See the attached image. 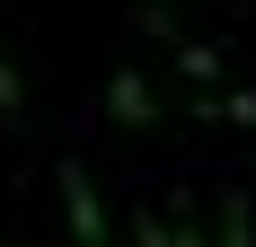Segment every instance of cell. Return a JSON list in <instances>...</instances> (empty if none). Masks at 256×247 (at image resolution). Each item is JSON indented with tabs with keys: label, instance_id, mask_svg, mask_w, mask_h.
I'll use <instances>...</instances> for the list:
<instances>
[{
	"label": "cell",
	"instance_id": "1",
	"mask_svg": "<svg viewBox=\"0 0 256 247\" xmlns=\"http://www.w3.org/2000/svg\"><path fill=\"white\" fill-rule=\"evenodd\" d=\"M53 186H62V221H71V238H80V247H115V221H106L98 176L80 168V159H62V168H53Z\"/></svg>",
	"mask_w": 256,
	"mask_h": 247
},
{
	"label": "cell",
	"instance_id": "2",
	"mask_svg": "<svg viewBox=\"0 0 256 247\" xmlns=\"http://www.w3.org/2000/svg\"><path fill=\"white\" fill-rule=\"evenodd\" d=\"M106 115L124 124V132H150V124H159V98H150V80L132 71V62H124L115 80H106Z\"/></svg>",
	"mask_w": 256,
	"mask_h": 247
},
{
	"label": "cell",
	"instance_id": "3",
	"mask_svg": "<svg viewBox=\"0 0 256 247\" xmlns=\"http://www.w3.org/2000/svg\"><path fill=\"white\" fill-rule=\"evenodd\" d=\"M212 247H256V203L238 194V186H221V238Z\"/></svg>",
	"mask_w": 256,
	"mask_h": 247
},
{
	"label": "cell",
	"instance_id": "4",
	"mask_svg": "<svg viewBox=\"0 0 256 247\" xmlns=\"http://www.w3.org/2000/svg\"><path fill=\"white\" fill-rule=\"evenodd\" d=\"M177 71L194 80V88H212V80H221V53H212V44H186V36H177Z\"/></svg>",
	"mask_w": 256,
	"mask_h": 247
},
{
	"label": "cell",
	"instance_id": "5",
	"mask_svg": "<svg viewBox=\"0 0 256 247\" xmlns=\"http://www.w3.org/2000/svg\"><path fill=\"white\" fill-rule=\"evenodd\" d=\"M212 124H230V132H256V88H230V106L212 98Z\"/></svg>",
	"mask_w": 256,
	"mask_h": 247
},
{
	"label": "cell",
	"instance_id": "6",
	"mask_svg": "<svg viewBox=\"0 0 256 247\" xmlns=\"http://www.w3.org/2000/svg\"><path fill=\"white\" fill-rule=\"evenodd\" d=\"M0 115L26 124V80H18V62H9V53H0Z\"/></svg>",
	"mask_w": 256,
	"mask_h": 247
},
{
	"label": "cell",
	"instance_id": "7",
	"mask_svg": "<svg viewBox=\"0 0 256 247\" xmlns=\"http://www.w3.org/2000/svg\"><path fill=\"white\" fill-rule=\"evenodd\" d=\"M132 238H142V247H168V221L150 212V194H142V212H132Z\"/></svg>",
	"mask_w": 256,
	"mask_h": 247
},
{
	"label": "cell",
	"instance_id": "8",
	"mask_svg": "<svg viewBox=\"0 0 256 247\" xmlns=\"http://www.w3.org/2000/svg\"><path fill=\"white\" fill-rule=\"evenodd\" d=\"M168 247H212V238H204L194 221H168Z\"/></svg>",
	"mask_w": 256,
	"mask_h": 247
}]
</instances>
